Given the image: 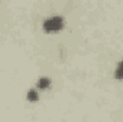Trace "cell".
<instances>
[{"mask_svg":"<svg viewBox=\"0 0 123 122\" xmlns=\"http://www.w3.org/2000/svg\"><path fill=\"white\" fill-rule=\"evenodd\" d=\"M27 101H30V102H37V101H39V92L36 91V89H30V91L27 92Z\"/></svg>","mask_w":123,"mask_h":122,"instance_id":"obj_4","label":"cell"},{"mask_svg":"<svg viewBox=\"0 0 123 122\" xmlns=\"http://www.w3.org/2000/svg\"><path fill=\"white\" fill-rule=\"evenodd\" d=\"M50 85H52V82H50V79L49 78H40L39 81H37V88L39 89H47V88H50Z\"/></svg>","mask_w":123,"mask_h":122,"instance_id":"obj_2","label":"cell"},{"mask_svg":"<svg viewBox=\"0 0 123 122\" xmlns=\"http://www.w3.org/2000/svg\"><path fill=\"white\" fill-rule=\"evenodd\" d=\"M63 27H64V19L62 16H52L43 22V30L46 33H56L63 30Z\"/></svg>","mask_w":123,"mask_h":122,"instance_id":"obj_1","label":"cell"},{"mask_svg":"<svg viewBox=\"0 0 123 122\" xmlns=\"http://www.w3.org/2000/svg\"><path fill=\"white\" fill-rule=\"evenodd\" d=\"M115 78L117 81H123V61L119 62V65H117V68L115 70Z\"/></svg>","mask_w":123,"mask_h":122,"instance_id":"obj_3","label":"cell"}]
</instances>
